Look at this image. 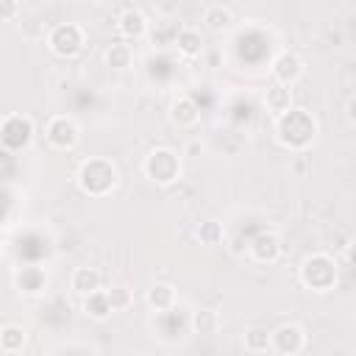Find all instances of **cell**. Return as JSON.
<instances>
[{"mask_svg":"<svg viewBox=\"0 0 356 356\" xmlns=\"http://www.w3.org/2000/svg\"><path fill=\"white\" fill-rule=\"evenodd\" d=\"M19 17V0H0V22H11Z\"/></svg>","mask_w":356,"mask_h":356,"instance_id":"cell-26","label":"cell"},{"mask_svg":"<svg viewBox=\"0 0 356 356\" xmlns=\"http://www.w3.org/2000/svg\"><path fill=\"white\" fill-rule=\"evenodd\" d=\"M264 106H267V111H273L275 117L284 114L286 108H292V92H289V86L273 83V86L267 89V95H264Z\"/></svg>","mask_w":356,"mask_h":356,"instance_id":"cell-18","label":"cell"},{"mask_svg":"<svg viewBox=\"0 0 356 356\" xmlns=\"http://www.w3.org/2000/svg\"><path fill=\"white\" fill-rule=\"evenodd\" d=\"M108 300H111V309L117 312V309H125L128 303H131V292L125 289V286H114L111 292H108Z\"/></svg>","mask_w":356,"mask_h":356,"instance_id":"cell-25","label":"cell"},{"mask_svg":"<svg viewBox=\"0 0 356 356\" xmlns=\"http://www.w3.org/2000/svg\"><path fill=\"white\" fill-rule=\"evenodd\" d=\"M345 117H348L350 125H356V100H353V97H350L348 106H345Z\"/></svg>","mask_w":356,"mask_h":356,"instance_id":"cell-28","label":"cell"},{"mask_svg":"<svg viewBox=\"0 0 356 356\" xmlns=\"http://www.w3.org/2000/svg\"><path fill=\"white\" fill-rule=\"evenodd\" d=\"M203 22H206L209 31H217V33H220V31H228V28H231L234 14H231L225 6H211V8H206Z\"/></svg>","mask_w":356,"mask_h":356,"instance_id":"cell-21","label":"cell"},{"mask_svg":"<svg viewBox=\"0 0 356 356\" xmlns=\"http://www.w3.org/2000/svg\"><path fill=\"white\" fill-rule=\"evenodd\" d=\"M195 334H214L220 328V314L214 309H197L192 317H189Z\"/></svg>","mask_w":356,"mask_h":356,"instance_id":"cell-22","label":"cell"},{"mask_svg":"<svg viewBox=\"0 0 356 356\" xmlns=\"http://www.w3.org/2000/svg\"><path fill=\"white\" fill-rule=\"evenodd\" d=\"M131 58H134V53H131V47L122 44V42L108 44L106 53H103V61H106V67H111V70H125V67H131Z\"/></svg>","mask_w":356,"mask_h":356,"instance_id":"cell-20","label":"cell"},{"mask_svg":"<svg viewBox=\"0 0 356 356\" xmlns=\"http://www.w3.org/2000/svg\"><path fill=\"white\" fill-rule=\"evenodd\" d=\"M117 31L122 33V39H142L145 33H147V19H145V14L142 11H136V8H128V11H122L120 14V19H117Z\"/></svg>","mask_w":356,"mask_h":356,"instance_id":"cell-13","label":"cell"},{"mask_svg":"<svg viewBox=\"0 0 356 356\" xmlns=\"http://www.w3.org/2000/svg\"><path fill=\"white\" fill-rule=\"evenodd\" d=\"M175 47H178V53H181L184 58H195V56H200V50H203V36H200V31H195V28H184V31H178V36H175Z\"/></svg>","mask_w":356,"mask_h":356,"instance_id":"cell-19","label":"cell"},{"mask_svg":"<svg viewBox=\"0 0 356 356\" xmlns=\"http://www.w3.org/2000/svg\"><path fill=\"white\" fill-rule=\"evenodd\" d=\"M317 136V122L303 108H286L275 120V139L289 150H306Z\"/></svg>","mask_w":356,"mask_h":356,"instance_id":"cell-1","label":"cell"},{"mask_svg":"<svg viewBox=\"0 0 356 356\" xmlns=\"http://www.w3.org/2000/svg\"><path fill=\"white\" fill-rule=\"evenodd\" d=\"M273 78H275V83H284V86L298 83L303 78V58L292 50L278 53L273 61Z\"/></svg>","mask_w":356,"mask_h":356,"instance_id":"cell-9","label":"cell"},{"mask_svg":"<svg viewBox=\"0 0 356 356\" xmlns=\"http://www.w3.org/2000/svg\"><path fill=\"white\" fill-rule=\"evenodd\" d=\"M33 136V122L31 117H22V114H8L3 122H0V145L6 150H19L31 142Z\"/></svg>","mask_w":356,"mask_h":356,"instance_id":"cell-6","label":"cell"},{"mask_svg":"<svg viewBox=\"0 0 356 356\" xmlns=\"http://www.w3.org/2000/svg\"><path fill=\"white\" fill-rule=\"evenodd\" d=\"M83 312L92 317V320H108L111 317V300H108V292L106 289H95L83 298Z\"/></svg>","mask_w":356,"mask_h":356,"instance_id":"cell-15","label":"cell"},{"mask_svg":"<svg viewBox=\"0 0 356 356\" xmlns=\"http://www.w3.org/2000/svg\"><path fill=\"white\" fill-rule=\"evenodd\" d=\"M303 345H306V334L295 323H284L275 331H270V350H275L281 356H295L303 350Z\"/></svg>","mask_w":356,"mask_h":356,"instance_id":"cell-7","label":"cell"},{"mask_svg":"<svg viewBox=\"0 0 356 356\" xmlns=\"http://www.w3.org/2000/svg\"><path fill=\"white\" fill-rule=\"evenodd\" d=\"M147 306L150 309H156V312H170L172 306H175V289L170 286V284H164V281H156L150 289H147Z\"/></svg>","mask_w":356,"mask_h":356,"instance_id":"cell-16","label":"cell"},{"mask_svg":"<svg viewBox=\"0 0 356 356\" xmlns=\"http://www.w3.org/2000/svg\"><path fill=\"white\" fill-rule=\"evenodd\" d=\"M44 136H47V142H50L56 150H70V147H75L81 131H78V125H75L72 117H67V114H56V117L47 122Z\"/></svg>","mask_w":356,"mask_h":356,"instance_id":"cell-8","label":"cell"},{"mask_svg":"<svg viewBox=\"0 0 356 356\" xmlns=\"http://www.w3.org/2000/svg\"><path fill=\"white\" fill-rule=\"evenodd\" d=\"M14 286L19 295H42L47 286V275L42 267H19L14 273Z\"/></svg>","mask_w":356,"mask_h":356,"instance_id":"cell-12","label":"cell"},{"mask_svg":"<svg viewBox=\"0 0 356 356\" xmlns=\"http://www.w3.org/2000/svg\"><path fill=\"white\" fill-rule=\"evenodd\" d=\"M200 153H203V142H200V139H192V142L186 145V156L195 159V156H200Z\"/></svg>","mask_w":356,"mask_h":356,"instance_id":"cell-27","label":"cell"},{"mask_svg":"<svg viewBox=\"0 0 356 356\" xmlns=\"http://www.w3.org/2000/svg\"><path fill=\"white\" fill-rule=\"evenodd\" d=\"M300 281L312 292H328L337 284V264L328 253H312L300 264Z\"/></svg>","mask_w":356,"mask_h":356,"instance_id":"cell-4","label":"cell"},{"mask_svg":"<svg viewBox=\"0 0 356 356\" xmlns=\"http://www.w3.org/2000/svg\"><path fill=\"white\" fill-rule=\"evenodd\" d=\"M245 350L250 353H267L270 350V331L264 328H250L245 334Z\"/></svg>","mask_w":356,"mask_h":356,"instance_id":"cell-24","label":"cell"},{"mask_svg":"<svg viewBox=\"0 0 356 356\" xmlns=\"http://www.w3.org/2000/svg\"><path fill=\"white\" fill-rule=\"evenodd\" d=\"M25 342H28V331L22 325L8 323L0 328V350L3 353H19L25 348Z\"/></svg>","mask_w":356,"mask_h":356,"instance_id":"cell-17","label":"cell"},{"mask_svg":"<svg viewBox=\"0 0 356 356\" xmlns=\"http://www.w3.org/2000/svg\"><path fill=\"white\" fill-rule=\"evenodd\" d=\"M195 236H197L203 245H220L222 236H225V231H222V225H220L217 220H203V222L195 228Z\"/></svg>","mask_w":356,"mask_h":356,"instance_id":"cell-23","label":"cell"},{"mask_svg":"<svg viewBox=\"0 0 356 356\" xmlns=\"http://www.w3.org/2000/svg\"><path fill=\"white\" fill-rule=\"evenodd\" d=\"M248 250H250V259L253 261H259V264H275L281 259V250L284 248H281V239L273 231H261V234H256L250 239Z\"/></svg>","mask_w":356,"mask_h":356,"instance_id":"cell-10","label":"cell"},{"mask_svg":"<svg viewBox=\"0 0 356 356\" xmlns=\"http://www.w3.org/2000/svg\"><path fill=\"white\" fill-rule=\"evenodd\" d=\"M170 117L178 128H192L197 120H200V106L192 95H178L170 106Z\"/></svg>","mask_w":356,"mask_h":356,"instance_id":"cell-11","label":"cell"},{"mask_svg":"<svg viewBox=\"0 0 356 356\" xmlns=\"http://www.w3.org/2000/svg\"><path fill=\"white\" fill-rule=\"evenodd\" d=\"M120 181L117 167L108 159H89L78 167V186L89 197H103L108 195Z\"/></svg>","mask_w":356,"mask_h":356,"instance_id":"cell-2","label":"cell"},{"mask_svg":"<svg viewBox=\"0 0 356 356\" xmlns=\"http://www.w3.org/2000/svg\"><path fill=\"white\" fill-rule=\"evenodd\" d=\"M86 36H83V28L78 22H61L56 25L50 33H47V47L58 56V58H72L81 53Z\"/></svg>","mask_w":356,"mask_h":356,"instance_id":"cell-5","label":"cell"},{"mask_svg":"<svg viewBox=\"0 0 356 356\" xmlns=\"http://www.w3.org/2000/svg\"><path fill=\"white\" fill-rule=\"evenodd\" d=\"M142 170L153 184L170 186V184H175L181 178V156L175 150H170V147H156V150H150L145 156Z\"/></svg>","mask_w":356,"mask_h":356,"instance_id":"cell-3","label":"cell"},{"mask_svg":"<svg viewBox=\"0 0 356 356\" xmlns=\"http://www.w3.org/2000/svg\"><path fill=\"white\" fill-rule=\"evenodd\" d=\"M70 286H72V292H78L81 298H86L89 292H95V289L103 286V275L95 267H78V270H72Z\"/></svg>","mask_w":356,"mask_h":356,"instance_id":"cell-14","label":"cell"}]
</instances>
